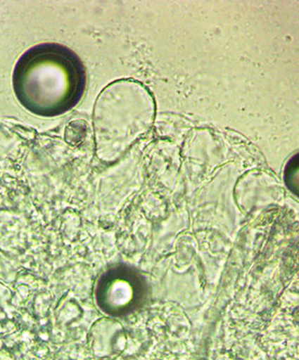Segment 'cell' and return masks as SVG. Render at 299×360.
I'll list each match as a JSON object with an SVG mask.
<instances>
[{
    "label": "cell",
    "instance_id": "obj_4",
    "mask_svg": "<svg viewBox=\"0 0 299 360\" xmlns=\"http://www.w3.org/2000/svg\"><path fill=\"white\" fill-rule=\"evenodd\" d=\"M285 180L293 193L298 195V155L289 160L285 170Z\"/></svg>",
    "mask_w": 299,
    "mask_h": 360
},
{
    "label": "cell",
    "instance_id": "obj_1",
    "mask_svg": "<svg viewBox=\"0 0 299 360\" xmlns=\"http://www.w3.org/2000/svg\"><path fill=\"white\" fill-rule=\"evenodd\" d=\"M125 84L110 85L97 100L94 110V131L100 158H117L128 142L131 119L128 118Z\"/></svg>",
    "mask_w": 299,
    "mask_h": 360
},
{
    "label": "cell",
    "instance_id": "obj_3",
    "mask_svg": "<svg viewBox=\"0 0 299 360\" xmlns=\"http://www.w3.org/2000/svg\"><path fill=\"white\" fill-rule=\"evenodd\" d=\"M87 122L75 120L69 123L64 132V139L68 144L77 146L82 144L87 139L88 127Z\"/></svg>",
    "mask_w": 299,
    "mask_h": 360
},
{
    "label": "cell",
    "instance_id": "obj_2",
    "mask_svg": "<svg viewBox=\"0 0 299 360\" xmlns=\"http://www.w3.org/2000/svg\"><path fill=\"white\" fill-rule=\"evenodd\" d=\"M148 288L144 277L134 268L117 266L106 271L96 288V301L103 312L122 316L144 303Z\"/></svg>",
    "mask_w": 299,
    "mask_h": 360
}]
</instances>
